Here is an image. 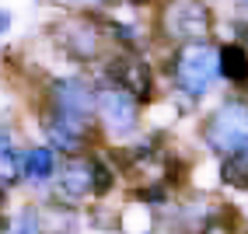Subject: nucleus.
Masks as SVG:
<instances>
[{
  "mask_svg": "<svg viewBox=\"0 0 248 234\" xmlns=\"http://www.w3.org/2000/svg\"><path fill=\"white\" fill-rule=\"evenodd\" d=\"M206 140L217 154H248V102L231 98L206 123Z\"/></svg>",
  "mask_w": 248,
  "mask_h": 234,
  "instance_id": "f257e3e1",
  "label": "nucleus"
},
{
  "mask_svg": "<svg viewBox=\"0 0 248 234\" xmlns=\"http://www.w3.org/2000/svg\"><path fill=\"white\" fill-rule=\"evenodd\" d=\"M171 74L178 80V88L186 94H206L220 77V53H213L210 46H200V42H189L186 49L178 53Z\"/></svg>",
  "mask_w": 248,
  "mask_h": 234,
  "instance_id": "f03ea898",
  "label": "nucleus"
},
{
  "mask_svg": "<svg viewBox=\"0 0 248 234\" xmlns=\"http://www.w3.org/2000/svg\"><path fill=\"white\" fill-rule=\"evenodd\" d=\"M98 119L112 137H129L140 119V98L133 91H126L123 84L98 91Z\"/></svg>",
  "mask_w": 248,
  "mask_h": 234,
  "instance_id": "7ed1b4c3",
  "label": "nucleus"
},
{
  "mask_svg": "<svg viewBox=\"0 0 248 234\" xmlns=\"http://www.w3.org/2000/svg\"><path fill=\"white\" fill-rule=\"evenodd\" d=\"M98 112V94L84 80H56L53 88V119L74 123V126H91V115Z\"/></svg>",
  "mask_w": 248,
  "mask_h": 234,
  "instance_id": "20e7f679",
  "label": "nucleus"
},
{
  "mask_svg": "<svg viewBox=\"0 0 248 234\" xmlns=\"http://www.w3.org/2000/svg\"><path fill=\"white\" fill-rule=\"evenodd\" d=\"M210 25V7L203 0H171L164 7V31L175 42H200Z\"/></svg>",
  "mask_w": 248,
  "mask_h": 234,
  "instance_id": "39448f33",
  "label": "nucleus"
},
{
  "mask_svg": "<svg viewBox=\"0 0 248 234\" xmlns=\"http://www.w3.org/2000/svg\"><path fill=\"white\" fill-rule=\"evenodd\" d=\"M108 77H115V84H123L126 91H133L140 102L151 98V70L147 63H140L137 56H123L108 66Z\"/></svg>",
  "mask_w": 248,
  "mask_h": 234,
  "instance_id": "423d86ee",
  "label": "nucleus"
},
{
  "mask_svg": "<svg viewBox=\"0 0 248 234\" xmlns=\"http://www.w3.org/2000/svg\"><path fill=\"white\" fill-rule=\"evenodd\" d=\"M60 189L67 196H84L94 189V157H70L60 164Z\"/></svg>",
  "mask_w": 248,
  "mask_h": 234,
  "instance_id": "0eeeda50",
  "label": "nucleus"
},
{
  "mask_svg": "<svg viewBox=\"0 0 248 234\" xmlns=\"http://www.w3.org/2000/svg\"><path fill=\"white\" fill-rule=\"evenodd\" d=\"M220 77L234 80V84H248V49L238 42H227L220 49Z\"/></svg>",
  "mask_w": 248,
  "mask_h": 234,
  "instance_id": "6e6552de",
  "label": "nucleus"
},
{
  "mask_svg": "<svg viewBox=\"0 0 248 234\" xmlns=\"http://www.w3.org/2000/svg\"><path fill=\"white\" fill-rule=\"evenodd\" d=\"M53 172H56V154L49 147H31L25 154V175L28 178L46 182V178H53Z\"/></svg>",
  "mask_w": 248,
  "mask_h": 234,
  "instance_id": "1a4fd4ad",
  "label": "nucleus"
},
{
  "mask_svg": "<svg viewBox=\"0 0 248 234\" xmlns=\"http://www.w3.org/2000/svg\"><path fill=\"white\" fill-rule=\"evenodd\" d=\"M18 175H25V157L14 154V143L4 129H0V182L4 186H11Z\"/></svg>",
  "mask_w": 248,
  "mask_h": 234,
  "instance_id": "9d476101",
  "label": "nucleus"
},
{
  "mask_svg": "<svg viewBox=\"0 0 248 234\" xmlns=\"http://www.w3.org/2000/svg\"><path fill=\"white\" fill-rule=\"evenodd\" d=\"M224 182L234 189H248V154H227L224 168H220Z\"/></svg>",
  "mask_w": 248,
  "mask_h": 234,
  "instance_id": "9b49d317",
  "label": "nucleus"
},
{
  "mask_svg": "<svg viewBox=\"0 0 248 234\" xmlns=\"http://www.w3.org/2000/svg\"><path fill=\"white\" fill-rule=\"evenodd\" d=\"M11 234H39V213L35 210H21L18 217H14Z\"/></svg>",
  "mask_w": 248,
  "mask_h": 234,
  "instance_id": "f8f14e48",
  "label": "nucleus"
},
{
  "mask_svg": "<svg viewBox=\"0 0 248 234\" xmlns=\"http://www.w3.org/2000/svg\"><path fill=\"white\" fill-rule=\"evenodd\" d=\"M108 186H112V172L102 161H94V192H108Z\"/></svg>",
  "mask_w": 248,
  "mask_h": 234,
  "instance_id": "ddd939ff",
  "label": "nucleus"
},
{
  "mask_svg": "<svg viewBox=\"0 0 248 234\" xmlns=\"http://www.w3.org/2000/svg\"><path fill=\"white\" fill-rule=\"evenodd\" d=\"M77 4H84V7H91V4H102V0H77Z\"/></svg>",
  "mask_w": 248,
  "mask_h": 234,
  "instance_id": "4468645a",
  "label": "nucleus"
},
{
  "mask_svg": "<svg viewBox=\"0 0 248 234\" xmlns=\"http://www.w3.org/2000/svg\"><path fill=\"white\" fill-rule=\"evenodd\" d=\"M133 4H147V0H133Z\"/></svg>",
  "mask_w": 248,
  "mask_h": 234,
  "instance_id": "2eb2a0df",
  "label": "nucleus"
}]
</instances>
